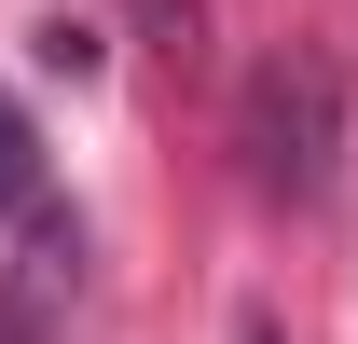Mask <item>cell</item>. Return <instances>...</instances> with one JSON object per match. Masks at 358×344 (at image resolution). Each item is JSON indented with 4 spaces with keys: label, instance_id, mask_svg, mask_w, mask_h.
I'll list each match as a JSON object with an SVG mask.
<instances>
[{
    "label": "cell",
    "instance_id": "2",
    "mask_svg": "<svg viewBox=\"0 0 358 344\" xmlns=\"http://www.w3.org/2000/svg\"><path fill=\"white\" fill-rule=\"evenodd\" d=\"M0 220H14V234L55 220V179H42V138H28V110H14V83H0Z\"/></svg>",
    "mask_w": 358,
    "mask_h": 344
},
{
    "label": "cell",
    "instance_id": "3",
    "mask_svg": "<svg viewBox=\"0 0 358 344\" xmlns=\"http://www.w3.org/2000/svg\"><path fill=\"white\" fill-rule=\"evenodd\" d=\"M234 344H275V317H234Z\"/></svg>",
    "mask_w": 358,
    "mask_h": 344
},
{
    "label": "cell",
    "instance_id": "1",
    "mask_svg": "<svg viewBox=\"0 0 358 344\" xmlns=\"http://www.w3.org/2000/svg\"><path fill=\"white\" fill-rule=\"evenodd\" d=\"M234 166L262 207H317L331 166H345V55L331 42H275L234 96Z\"/></svg>",
    "mask_w": 358,
    "mask_h": 344
}]
</instances>
